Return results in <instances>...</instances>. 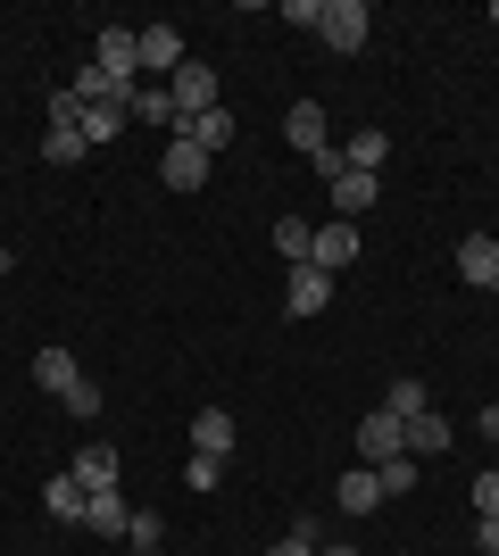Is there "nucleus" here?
Here are the masks:
<instances>
[{
  "mask_svg": "<svg viewBox=\"0 0 499 556\" xmlns=\"http://www.w3.org/2000/svg\"><path fill=\"white\" fill-rule=\"evenodd\" d=\"M166 100H175V125H191V116L225 109V100H216V67H209V59H184V67L166 75Z\"/></svg>",
  "mask_w": 499,
  "mask_h": 556,
  "instance_id": "1",
  "label": "nucleus"
},
{
  "mask_svg": "<svg viewBox=\"0 0 499 556\" xmlns=\"http://www.w3.org/2000/svg\"><path fill=\"white\" fill-rule=\"evenodd\" d=\"M92 67L109 75V84H125V92H134V75H142V25H100Z\"/></svg>",
  "mask_w": 499,
  "mask_h": 556,
  "instance_id": "2",
  "label": "nucleus"
},
{
  "mask_svg": "<svg viewBox=\"0 0 499 556\" xmlns=\"http://www.w3.org/2000/svg\"><path fill=\"white\" fill-rule=\"evenodd\" d=\"M366 25H375V17H366V0H316V42H325V50H358V42H366Z\"/></svg>",
  "mask_w": 499,
  "mask_h": 556,
  "instance_id": "3",
  "label": "nucleus"
},
{
  "mask_svg": "<svg viewBox=\"0 0 499 556\" xmlns=\"http://www.w3.org/2000/svg\"><path fill=\"white\" fill-rule=\"evenodd\" d=\"M391 457H408V416L375 407V416L358 424V465H391Z\"/></svg>",
  "mask_w": 499,
  "mask_h": 556,
  "instance_id": "4",
  "label": "nucleus"
},
{
  "mask_svg": "<svg viewBox=\"0 0 499 556\" xmlns=\"http://www.w3.org/2000/svg\"><path fill=\"white\" fill-rule=\"evenodd\" d=\"M159 184H166V191H200V184H209V150L175 134V141L159 150Z\"/></svg>",
  "mask_w": 499,
  "mask_h": 556,
  "instance_id": "5",
  "label": "nucleus"
},
{
  "mask_svg": "<svg viewBox=\"0 0 499 556\" xmlns=\"http://www.w3.org/2000/svg\"><path fill=\"white\" fill-rule=\"evenodd\" d=\"M325 300H333V275L325 266H291V282H284V316H325Z\"/></svg>",
  "mask_w": 499,
  "mask_h": 556,
  "instance_id": "6",
  "label": "nucleus"
},
{
  "mask_svg": "<svg viewBox=\"0 0 499 556\" xmlns=\"http://www.w3.org/2000/svg\"><path fill=\"white\" fill-rule=\"evenodd\" d=\"M458 282L499 291V241H491V232H466V241H458Z\"/></svg>",
  "mask_w": 499,
  "mask_h": 556,
  "instance_id": "7",
  "label": "nucleus"
},
{
  "mask_svg": "<svg viewBox=\"0 0 499 556\" xmlns=\"http://www.w3.org/2000/svg\"><path fill=\"white\" fill-rule=\"evenodd\" d=\"M84 532H100V540H125V532H134L125 490H92V498H84Z\"/></svg>",
  "mask_w": 499,
  "mask_h": 556,
  "instance_id": "8",
  "label": "nucleus"
},
{
  "mask_svg": "<svg viewBox=\"0 0 499 556\" xmlns=\"http://www.w3.org/2000/svg\"><path fill=\"white\" fill-rule=\"evenodd\" d=\"M234 441H241V424L225 416V407H200V416H191V448H200V457H234Z\"/></svg>",
  "mask_w": 499,
  "mask_h": 556,
  "instance_id": "9",
  "label": "nucleus"
},
{
  "mask_svg": "<svg viewBox=\"0 0 499 556\" xmlns=\"http://www.w3.org/2000/svg\"><path fill=\"white\" fill-rule=\"evenodd\" d=\"M333 507H341V515H375V507H383V482H375V465H350V473L333 482Z\"/></svg>",
  "mask_w": 499,
  "mask_h": 556,
  "instance_id": "10",
  "label": "nucleus"
},
{
  "mask_svg": "<svg viewBox=\"0 0 499 556\" xmlns=\"http://www.w3.org/2000/svg\"><path fill=\"white\" fill-rule=\"evenodd\" d=\"M284 141L300 150V159H316V150H325V109H316V100H291L284 109Z\"/></svg>",
  "mask_w": 499,
  "mask_h": 556,
  "instance_id": "11",
  "label": "nucleus"
},
{
  "mask_svg": "<svg viewBox=\"0 0 499 556\" xmlns=\"http://www.w3.org/2000/svg\"><path fill=\"white\" fill-rule=\"evenodd\" d=\"M408 457H416V465L450 457V416H433V407H425V416H408Z\"/></svg>",
  "mask_w": 499,
  "mask_h": 556,
  "instance_id": "12",
  "label": "nucleus"
},
{
  "mask_svg": "<svg viewBox=\"0 0 499 556\" xmlns=\"http://www.w3.org/2000/svg\"><path fill=\"white\" fill-rule=\"evenodd\" d=\"M67 473H75L84 490H117V448H109V441H84V448H75V465H67Z\"/></svg>",
  "mask_w": 499,
  "mask_h": 556,
  "instance_id": "13",
  "label": "nucleus"
},
{
  "mask_svg": "<svg viewBox=\"0 0 499 556\" xmlns=\"http://www.w3.org/2000/svg\"><path fill=\"white\" fill-rule=\"evenodd\" d=\"M350 257H358V225H350V216H333V225H316V266H325V275H341Z\"/></svg>",
  "mask_w": 499,
  "mask_h": 556,
  "instance_id": "14",
  "label": "nucleus"
},
{
  "mask_svg": "<svg viewBox=\"0 0 499 556\" xmlns=\"http://www.w3.org/2000/svg\"><path fill=\"white\" fill-rule=\"evenodd\" d=\"M184 67V34L175 25H142V75H175Z\"/></svg>",
  "mask_w": 499,
  "mask_h": 556,
  "instance_id": "15",
  "label": "nucleus"
},
{
  "mask_svg": "<svg viewBox=\"0 0 499 556\" xmlns=\"http://www.w3.org/2000/svg\"><path fill=\"white\" fill-rule=\"evenodd\" d=\"M125 125H134V100H100V109H84V141H92V150H109V141L125 134Z\"/></svg>",
  "mask_w": 499,
  "mask_h": 556,
  "instance_id": "16",
  "label": "nucleus"
},
{
  "mask_svg": "<svg viewBox=\"0 0 499 556\" xmlns=\"http://www.w3.org/2000/svg\"><path fill=\"white\" fill-rule=\"evenodd\" d=\"M84 498H92V490L75 482V473H50V490H42L50 523H75V532H84Z\"/></svg>",
  "mask_w": 499,
  "mask_h": 556,
  "instance_id": "17",
  "label": "nucleus"
},
{
  "mask_svg": "<svg viewBox=\"0 0 499 556\" xmlns=\"http://www.w3.org/2000/svg\"><path fill=\"white\" fill-rule=\"evenodd\" d=\"M34 382H42V391H50V399H67V391H75V382H84V366H75L67 349H34Z\"/></svg>",
  "mask_w": 499,
  "mask_h": 556,
  "instance_id": "18",
  "label": "nucleus"
},
{
  "mask_svg": "<svg viewBox=\"0 0 499 556\" xmlns=\"http://www.w3.org/2000/svg\"><path fill=\"white\" fill-rule=\"evenodd\" d=\"M175 134L200 141V150L216 159V150H234V109H209V116H191V125H175Z\"/></svg>",
  "mask_w": 499,
  "mask_h": 556,
  "instance_id": "19",
  "label": "nucleus"
},
{
  "mask_svg": "<svg viewBox=\"0 0 499 556\" xmlns=\"http://www.w3.org/2000/svg\"><path fill=\"white\" fill-rule=\"evenodd\" d=\"M375 191H383V175H358V166H350V175L333 184V216H366V208H375Z\"/></svg>",
  "mask_w": 499,
  "mask_h": 556,
  "instance_id": "20",
  "label": "nucleus"
},
{
  "mask_svg": "<svg viewBox=\"0 0 499 556\" xmlns=\"http://www.w3.org/2000/svg\"><path fill=\"white\" fill-rule=\"evenodd\" d=\"M42 159H50V166L92 159V141H84V116H75V125H50V134H42Z\"/></svg>",
  "mask_w": 499,
  "mask_h": 556,
  "instance_id": "21",
  "label": "nucleus"
},
{
  "mask_svg": "<svg viewBox=\"0 0 499 556\" xmlns=\"http://www.w3.org/2000/svg\"><path fill=\"white\" fill-rule=\"evenodd\" d=\"M341 159L358 166V175H383V159H391V141H383V125H366V134H350V150Z\"/></svg>",
  "mask_w": 499,
  "mask_h": 556,
  "instance_id": "22",
  "label": "nucleus"
},
{
  "mask_svg": "<svg viewBox=\"0 0 499 556\" xmlns=\"http://www.w3.org/2000/svg\"><path fill=\"white\" fill-rule=\"evenodd\" d=\"M275 250H284L291 266H309V257H316V225H309V216H284V225H275Z\"/></svg>",
  "mask_w": 499,
  "mask_h": 556,
  "instance_id": "23",
  "label": "nucleus"
},
{
  "mask_svg": "<svg viewBox=\"0 0 499 556\" xmlns=\"http://www.w3.org/2000/svg\"><path fill=\"white\" fill-rule=\"evenodd\" d=\"M383 407H391V416H425L433 399H425V382H416V374H400V382L383 391Z\"/></svg>",
  "mask_w": 499,
  "mask_h": 556,
  "instance_id": "24",
  "label": "nucleus"
},
{
  "mask_svg": "<svg viewBox=\"0 0 499 556\" xmlns=\"http://www.w3.org/2000/svg\"><path fill=\"white\" fill-rule=\"evenodd\" d=\"M125 100H134V116H142V125H175V100H166V84H159V92H150V84H134Z\"/></svg>",
  "mask_w": 499,
  "mask_h": 556,
  "instance_id": "25",
  "label": "nucleus"
},
{
  "mask_svg": "<svg viewBox=\"0 0 499 556\" xmlns=\"http://www.w3.org/2000/svg\"><path fill=\"white\" fill-rule=\"evenodd\" d=\"M67 92L84 100V109H100V100H117L125 84H109V75H100V67H84V75H75V84H67Z\"/></svg>",
  "mask_w": 499,
  "mask_h": 556,
  "instance_id": "26",
  "label": "nucleus"
},
{
  "mask_svg": "<svg viewBox=\"0 0 499 556\" xmlns=\"http://www.w3.org/2000/svg\"><path fill=\"white\" fill-rule=\"evenodd\" d=\"M59 407H67L75 424H92V416H100V382H92V374H84V382H75V391L59 399Z\"/></svg>",
  "mask_w": 499,
  "mask_h": 556,
  "instance_id": "27",
  "label": "nucleus"
},
{
  "mask_svg": "<svg viewBox=\"0 0 499 556\" xmlns=\"http://www.w3.org/2000/svg\"><path fill=\"white\" fill-rule=\"evenodd\" d=\"M375 482H383V498H400V490H416V457H391V465H375Z\"/></svg>",
  "mask_w": 499,
  "mask_h": 556,
  "instance_id": "28",
  "label": "nucleus"
},
{
  "mask_svg": "<svg viewBox=\"0 0 499 556\" xmlns=\"http://www.w3.org/2000/svg\"><path fill=\"white\" fill-rule=\"evenodd\" d=\"M225 482V457H200V448H191V465H184V490H216Z\"/></svg>",
  "mask_w": 499,
  "mask_h": 556,
  "instance_id": "29",
  "label": "nucleus"
},
{
  "mask_svg": "<svg viewBox=\"0 0 499 556\" xmlns=\"http://www.w3.org/2000/svg\"><path fill=\"white\" fill-rule=\"evenodd\" d=\"M309 166H316V175H325V184H341V175H350V159H341V150H333V141H325V150H316Z\"/></svg>",
  "mask_w": 499,
  "mask_h": 556,
  "instance_id": "30",
  "label": "nucleus"
},
{
  "mask_svg": "<svg viewBox=\"0 0 499 556\" xmlns=\"http://www.w3.org/2000/svg\"><path fill=\"white\" fill-rule=\"evenodd\" d=\"M475 548H483V556H499V515H475Z\"/></svg>",
  "mask_w": 499,
  "mask_h": 556,
  "instance_id": "31",
  "label": "nucleus"
},
{
  "mask_svg": "<svg viewBox=\"0 0 499 556\" xmlns=\"http://www.w3.org/2000/svg\"><path fill=\"white\" fill-rule=\"evenodd\" d=\"M475 515H499V473H483V482H475Z\"/></svg>",
  "mask_w": 499,
  "mask_h": 556,
  "instance_id": "32",
  "label": "nucleus"
},
{
  "mask_svg": "<svg viewBox=\"0 0 499 556\" xmlns=\"http://www.w3.org/2000/svg\"><path fill=\"white\" fill-rule=\"evenodd\" d=\"M266 556H316V540H300V532H284V540H275V548H266Z\"/></svg>",
  "mask_w": 499,
  "mask_h": 556,
  "instance_id": "33",
  "label": "nucleus"
},
{
  "mask_svg": "<svg viewBox=\"0 0 499 556\" xmlns=\"http://www.w3.org/2000/svg\"><path fill=\"white\" fill-rule=\"evenodd\" d=\"M475 432H483V441H499V407H483V416H475Z\"/></svg>",
  "mask_w": 499,
  "mask_h": 556,
  "instance_id": "34",
  "label": "nucleus"
},
{
  "mask_svg": "<svg viewBox=\"0 0 499 556\" xmlns=\"http://www.w3.org/2000/svg\"><path fill=\"white\" fill-rule=\"evenodd\" d=\"M316 556H358V548H350V540H333V548H316Z\"/></svg>",
  "mask_w": 499,
  "mask_h": 556,
  "instance_id": "35",
  "label": "nucleus"
},
{
  "mask_svg": "<svg viewBox=\"0 0 499 556\" xmlns=\"http://www.w3.org/2000/svg\"><path fill=\"white\" fill-rule=\"evenodd\" d=\"M491 25H499V0H491Z\"/></svg>",
  "mask_w": 499,
  "mask_h": 556,
  "instance_id": "36",
  "label": "nucleus"
},
{
  "mask_svg": "<svg viewBox=\"0 0 499 556\" xmlns=\"http://www.w3.org/2000/svg\"><path fill=\"white\" fill-rule=\"evenodd\" d=\"M134 556H159V548H134Z\"/></svg>",
  "mask_w": 499,
  "mask_h": 556,
  "instance_id": "37",
  "label": "nucleus"
}]
</instances>
